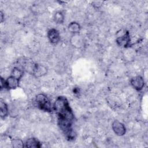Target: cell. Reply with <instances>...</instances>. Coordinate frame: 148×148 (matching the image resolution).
<instances>
[{
	"label": "cell",
	"mask_w": 148,
	"mask_h": 148,
	"mask_svg": "<svg viewBox=\"0 0 148 148\" xmlns=\"http://www.w3.org/2000/svg\"><path fill=\"white\" fill-rule=\"evenodd\" d=\"M53 108L57 114L58 124L61 130L68 140H73L75 134L72 126L74 120V114L67 99L62 96L57 97Z\"/></svg>",
	"instance_id": "cell-1"
},
{
	"label": "cell",
	"mask_w": 148,
	"mask_h": 148,
	"mask_svg": "<svg viewBox=\"0 0 148 148\" xmlns=\"http://www.w3.org/2000/svg\"><path fill=\"white\" fill-rule=\"evenodd\" d=\"M35 101L38 107L40 109L47 112L52 111L51 102L46 95L43 94H38L36 97Z\"/></svg>",
	"instance_id": "cell-2"
},
{
	"label": "cell",
	"mask_w": 148,
	"mask_h": 148,
	"mask_svg": "<svg viewBox=\"0 0 148 148\" xmlns=\"http://www.w3.org/2000/svg\"><path fill=\"white\" fill-rule=\"evenodd\" d=\"M116 42L120 46L124 47L128 46L130 43V36L128 31H126L122 35L117 37Z\"/></svg>",
	"instance_id": "cell-3"
},
{
	"label": "cell",
	"mask_w": 148,
	"mask_h": 148,
	"mask_svg": "<svg viewBox=\"0 0 148 148\" xmlns=\"http://www.w3.org/2000/svg\"><path fill=\"white\" fill-rule=\"evenodd\" d=\"M112 129L114 132L119 136L124 135L126 131L125 127L124 124L117 120H115L113 122Z\"/></svg>",
	"instance_id": "cell-4"
},
{
	"label": "cell",
	"mask_w": 148,
	"mask_h": 148,
	"mask_svg": "<svg viewBox=\"0 0 148 148\" xmlns=\"http://www.w3.org/2000/svg\"><path fill=\"white\" fill-rule=\"evenodd\" d=\"M131 84L135 90L139 91L143 88L145 82L142 77L140 76H136L131 79Z\"/></svg>",
	"instance_id": "cell-5"
},
{
	"label": "cell",
	"mask_w": 148,
	"mask_h": 148,
	"mask_svg": "<svg viewBox=\"0 0 148 148\" xmlns=\"http://www.w3.org/2000/svg\"><path fill=\"white\" fill-rule=\"evenodd\" d=\"M47 37L50 42L53 44H57L60 39V36L58 31L54 28L50 29L48 31Z\"/></svg>",
	"instance_id": "cell-6"
},
{
	"label": "cell",
	"mask_w": 148,
	"mask_h": 148,
	"mask_svg": "<svg viewBox=\"0 0 148 148\" xmlns=\"http://www.w3.org/2000/svg\"><path fill=\"white\" fill-rule=\"evenodd\" d=\"M19 80H20L10 75L5 80V88L8 89H14L17 88L18 86Z\"/></svg>",
	"instance_id": "cell-7"
},
{
	"label": "cell",
	"mask_w": 148,
	"mask_h": 148,
	"mask_svg": "<svg viewBox=\"0 0 148 148\" xmlns=\"http://www.w3.org/2000/svg\"><path fill=\"white\" fill-rule=\"evenodd\" d=\"M46 72L47 70L45 67L40 65L35 64L32 74H34L36 76H41L45 75L46 73Z\"/></svg>",
	"instance_id": "cell-8"
},
{
	"label": "cell",
	"mask_w": 148,
	"mask_h": 148,
	"mask_svg": "<svg viewBox=\"0 0 148 148\" xmlns=\"http://www.w3.org/2000/svg\"><path fill=\"white\" fill-rule=\"evenodd\" d=\"M25 144V146L26 147H40L41 146L39 141L34 138L28 139Z\"/></svg>",
	"instance_id": "cell-9"
},
{
	"label": "cell",
	"mask_w": 148,
	"mask_h": 148,
	"mask_svg": "<svg viewBox=\"0 0 148 148\" xmlns=\"http://www.w3.org/2000/svg\"><path fill=\"white\" fill-rule=\"evenodd\" d=\"M8 113V108L7 105L2 99L0 102V116L2 119L5 118Z\"/></svg>",
	"instance_id": "cell-10"
},
{
	"label": "cell",
	"mask_w": 148,
	"mask_h": 148,
	"mask_svg": "<svg viewBox=\"0 0 148 148\" xmlns=\"http://www.w3.org/2000/svg\"><path fill=\"white\" fill-rule=\"evenodd\" d=\"M68 30L73 34H77L80 32V26L76 22H72L68 25Z\"/></svg>",
	"instance_id": "cell-11"
},
{
	"label": "cell",
	"mask_w": 148,
	"mask_h": 148,
	"mask_svg": "<svg viewBox=\"0 0 148 148\" xmlns=\"http://www.w3.org/2000/svg\"><path fill=\"white\" fill-rule=\"evenodd\" d=\"M23 73H24V72L22 69H21L17 67H15L12 71L11 76L20 80L22 77Z\"/></svg>",
	"instance_id": "cell-12"
},
{
	"label": "cell",
	"mask_w": 148,
	"mask_h": 148,
	"mask_svg": "<svg viewBox=\"0 0 148 148\" xmlns=\"http://www.w3.org/2000/svg\"><path fill=\"white\" fill-rule=\"evenodd\" d=\"M54 19L55 22H56L57 24H61L64 21V17L63 14L60 12H57L55 13L54 16Z\"/></svg>",
	"instance_id": "cell-13"
},
{
	"label": "cell",
	"mask_w": 148,
	"mask_h": 148,
	"mask_svg": "<svg viewBox=\"0 0 148 148\" xmlns=\"http://www.w3.org/2000/svg\"><path fill=\"white\" fill-rule=\"evenodd\" d=\"M13 147H24V145H23V142H22L21 140L19 139H14L13 140H12V142Z\"/></svg>",
	"instance_id": "cell-14"
},
{
	"label": "cell",
	"mask_w": 148,
	"mask_h": 148,
	"mask_svg": "<svg viewBox=\"0 0 148 148\" xmlns=\"http://www.w3.org/2000/svg\"><path fill=\"white\" fill-rule=\"evenodd\" d=\"M5 88V80L2 77L1 79V89Z\"/></svg>",
	"instance_id": "cell-15"
},
{
	"label": "cell",
	"mask_w": 148,
	"mask_h": 148,
	"mask_svg": "<svg viewBox=\"0 0 148 148\" xmlns=\"http://www.w3.org/2000/svg\"><path fill=\"white\" fill-rule=\"evenodd\" d=\"M3 13L2 12H1V22L3 21Z\"/></svg>",
	"instance_id": "cell-16"
}]
</instances>
